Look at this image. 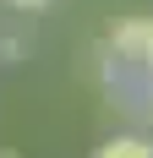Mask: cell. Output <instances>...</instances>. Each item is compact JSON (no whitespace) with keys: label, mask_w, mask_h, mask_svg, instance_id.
I'll return each instance as SVG.
<instances>
[{"label":"cell","mask_w":153,"mask_h":158,"mask_svg":"<svg viewBox=\"0 0 153 158\" xmlns=\"http://www.w3.org/2000/svg\"><path fill=\"white\" fill-rule=\"evenodd\" d=\"M0 158H11V153H0Z\"/></svg>","instance_id":"277c9868"},{"label":"cell","mask_w":153,"mask_h":158,"mask_svg":"<svg viewBox=\"0 0 153 158\" xmlns=\"http://www.w3.org/2000/svg\"><path fill=\"white\" fill-rule=\"evenodd\" d=\"M93 158H153V147L142 136H115V142H104Z\"/></svg>","instance_id":"7a4b0ae2"},{"label":"cell","mask_w":153,"mask_h":158,"mask_svg":"<svg viewBox=\"0 0 153 158\" xmlns=\"http://www.w3.org/2000/svg\"><path fill=\"white\" fill-rule=\"evenodd\" d=\"M11 6H28V11H33V6H49V0H11Z\"/></svg>","instance_id":"3957f363"},{"label":"cell","mask_w":153,"mask_h":158,"mask_svg":"<svg viewBox=\"0 0 153 158\" xmlns=\"http://www.w3.org/2000/svg\"><path fill=\"white\" fill-rule=\"evenodd\" d=\"M115 49H120V55H131V60H142V65L153 71V16L115 27Z\"/></svg>","instance_id":"6da1fadb"}]
</instances>
